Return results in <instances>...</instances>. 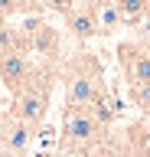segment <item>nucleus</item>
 Segmentation results:
<instances>
[{
	"instance_id": "obj_1",
	"label": "nucleus",
	"mask_w": 150,
	"mask_h": 157,
	"mask_svg": "<svg viewBox=\"0 0 150 157\" xmlns=\"http://www.w3.org/2000/svg\"><path fill=\"white\" fill-rule=\"evenodd\" d=\"M49 88H52L49 72H36L33 69L30 78H26V85L13 95V111L10 115L16 121H23V124L36 128L46 118V111H49Z\"/></svg>"
},
{
	"instance_id": "obj_2",
	"label": "nucleus",
	"mask_w": 150,
	"mask_h": 157,
	"mask_svg": "<svg viewBox=\"0 0 150 157\" xmlns=\"http://www.w3.org/2000/svg\"><path fill=\"white\" fill-rule=\"evenodd\" d=\"M101 92H104L101 66H95L91 59H82L69 69V75H65V101H69V108H88Z\"/></svg>"
},
{
	"instance_id": "obj_3",
	"label": "nucleus",
	"mask_w": 150,
	"mask_h": 157,
	"mask_svg": "<svg viewBox=\"0 0 150 157\" xmlns=\"http://www.w3.org/2000/svg\"><path fill=\"white\" fill-rule=\"evenodd\" d=\"M118 56H121L124 72H127L130 88L150 85V49L147 46H140V43H121V46H118Z\"/></svg>"
},
{
	"instance_id": "obj_4",
	"label": "nucleus",
	"mask_w": 150,
	"mask_h": 157,
	"mask_svg": "<svg viewBox=\"0 0 150 157\" xmlns=\"http://www.w3.org/2000/svg\"><path fill=\"white\" fill-rule=\"evenodd\" d=\"M33 137H36V131H33L30 124L16 121L13 115L0 118V147H3L7 157H23L33 147Z\"/></svg>"
},
{
	"instance_id": "obj_5",
	"label": "nucleus",
	"mask_w": 150,
	"mask_h": 157,
	"mask_svg": "<svg viewBox=\"0 0 150 157\" xmlns=\"http://www.w3.org/2000/svg\"><path fill=\"white\" fill-rule=\"evenodd\" d=\"M98 131H101V128L95 124V118L88 115V108H69V111H65V118H62V137H65L72 147L95 141V137H98Z\"/></svg>"
},
{
	"instance_id": "obj_6",
	"label": "nucleus",
	"mask_w": 150,
	"mask_h": 157,
	"mask_svg": "<svg viewBox=\"0 0 150 157\" xmlns=\"http://www.w3.org/2000/svg\"><path fill=\"white\" fill-rule=\"evenodd\" d=\"M30 72H33V66H30V59L23 56V52H7V56H0V82H3V88H7L10 95H16V92L26 85Z\"/></svg>"
},
{
	"instance_id": "obj_7",
	"label": "nucleus",
	"mask_w": 150,
	"mask_h": 157,
	"mask_svg": "<svg viewBox=\"0 0 150 157\" xmlns=\"http://www.w3.org/2000/svg\"><path fill=\"white\" fill-rule=\"evenodd\" d=\"M65 26H69V33L75 39H91L98 36V20H95V7H75L65 13Z\"/></svg>"
},
{
	"instance_id": "obj_8",
	"label": "nucleus",
	"mask_w": 150,
	"mask_h": 157,
	"mask_svg": "<svg viewBox=\"0 0 150 157\" xmlns=\"http://www.w3.org/2000/svg\"><path fill=\"white\" fill-rule=\"evenodd\" d=\"M88 115L95 118V124H98V128H108L111 121H114V115H118V111H114V101H111L108 92H101V95L88 105Z\"/></svg>"
},
{
	"instance_id": "obj_9",
	"label": "nucleus",
	"mask_w": 150,
	"mask_h": 157,
	"mask_svg": "<svg viewBox=\"0 0 150 157\" xmlns=\"http://www.w3.org/2000/svg\"><path fill=\"white\" fill-rule=\"evenodd\" d=\"M95 20H98V33H114V29L124 26V20H121L114 3H98L95 7Z\"/></svg>"
},
{
	"instance_id": "obj_10",
	"label": "nucleus",
	"mask_w": 150,
	"mask_h": 157,
	"mask_svg": "<svg viewBox=\"0 0 150 157\" xmlns=\"http://www.w3.org/2000/svg\"><path fill=\"white\" fill-rule=\"evenodd\" d=\"M30 49H36V52H56V49H59V36H56V29H52L49 23H42V26L30 36Z\"/></svg>"
},
{
	"instance_id": "obj_11",
	"label": "nucleus",
	"mask_w": 150,
	"mask_h": 157,
	"mask_svg": "<svg viewBox=\"0 0 150 157\" xmlns=\"http://www.w3.org/2000/svg\"><path fill=\"white\" fill-rule=\"evenodd\" d=\"M118 7V13H121V20L127 23V20H137V17H144L147 13V3L144 0H121V3H114Z\"/></svg>"
},
{
	"instance_id": "obj_12",
	"label": "nucleus",
	"mask_w": 150,
	"mask_h": 157,
	"mask_svg": "<svg viewBox=\"0 0 150 157\" xmlns=\"http://www.w3.org/2000/svg\"><path fill=\"white\" fill-rule=\"evenodd\" d=\"M130 98H134V101H137V105L147 111V108H150V85H137V88H130Z\"/></svg>"
},
{
	"instance_id": "obj_13",
	"label": "nucleus",
	"mask_w": 150,
	"mask_h": 157,
	"mask_svg": "<svg viewBox=\"0 0 150 157\" xmlns=\"http://www.w3.org/2000/svg\"><path fill=\"white\" fill-rule=\"evenodd\" d=\"M56 157H85V154H82V151H75V147H62Z\"/></svg>"
},
{
	"instance_id": "obj_14",
	"label": "nucleus",
	"mask_w": 150,
	"mask_h": 157,
	"mask_svg": "<svg viewBox=\"0 0 150 157\" xmlns=\"http://www.w3.org/2000/svg\"><path fill=\"white\" fill-rule=\"evenodd\" d=\"M144 124L150 128V108H147V111H144Z\"/></svg>"
},
{
	"instance_id": "obj_15",
	"label": "nucleus",
	"mask_w": 150,
	"mask_h": 157,
	"mask_svg": "<svg viewBox=\"0 0 150 157\" xmlns=\"http://www.w3.org/2000/svg\"><path fill=\"white\" fill-rule=\"evenodd\" d=\"M0 118H3V115H0Z\"/></svg>"
}]
</instances>
